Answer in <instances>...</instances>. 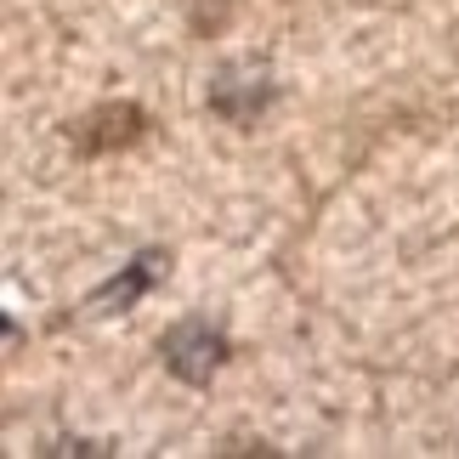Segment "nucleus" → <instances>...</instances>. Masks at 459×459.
Segmentation results:
<instances>
[{"label": "nucleus", "mask_w": 459, "mask_h": 459, "mask_svg": "<svg viewBox=\"0 0 459 459\" xmlns=\"http://www.w3.org/2000/svg\"><path fill=\"white\" fill-rule=\"evenodd\" d=\"M244 0H193V34H221Z\"/></svg>", "instance_id": "nucleus-5"}, {"label": "nucleus", "mask_w": 459, "mask_h": 459, "mask_svg": "<svg viewBox=\"0 0 459 459\" xmlns=\"http://www.w3.org/2000/svg\"><path fill=\"white\" fill-rule=\"evenodd\" d=\"M6 329H12V324H6V317H0V334H6Z\"/></svg>", "instance_id": "nucleus-6"}, {"label": "nucleus", "mask_w": 459, "mask_h": 459, "mask_svg": "<svg viewBox=\"0 0 459 459\" xmlns=\"http://www.w3.org/2000/svg\"><path fill=\"white\" fill-rule=\"evenodd\" d=\"M165 273H170V255H165V250H143L126 273L108 278V284L91 295V312H126V307H136V301H143V295H148Z\"/></svg>", "instance_id": "nucleus-4"}, {"label": "nucleus", "mask_w": 459, "mask_h": 459, "mask_svg": "<svg viewBox=\"0 0 459 459\" xmlns=\"http://www.w3.org/2000/svg\"><path fill=\"white\" fill-rule=\"evenodd\" d=\"M148 136V114L136 102H102L85 119L68 126V143H74L80 159H102V153H126Z\"/></svg>", "instance_id": "nucleus-3"}, {"label": "nucleus", "mask_w": 459, "mask_h": 459, "mask_svg": "<svg viewBox=\"0 0 459 459\" xmlns=\"http://www.w3.org/2000/svg\"><path fill=\"white\" fill-rule=\"evenodd\" d=\"M273 97H278V85H273V74L261 63H227V68H216L204 102H210L216 119H227V126H255V119L273 108Z\"/></svg>", "instance_id": "nucleus-2"}, {"label": "nucleus", "mask_w": 459, "mask_h": 459, "mask_svg": "<svg viewBox=\"0 0 459 459\" xmlns=\"http://www.w3.org/2000/svg\"><path fill=\"white\" fill-rule=\"evenodd\" d=\"M159 358H165V368L182 385H210L221 375V363L233 358V346H227V334L216 324H204V317H182V324L165 329Z\"/></svg>", "instance_id": "nucleus-1"}]
</instances>
